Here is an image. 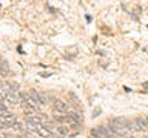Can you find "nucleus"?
I'll return each instance as SVG.
<instances>
[{
    "label": "nucleus",
    "mask_w": 148,
    "mask_h": 138,
    "mask_svg": "<svg viewBox=\"0 0 148 138\" xmlns=\"http://www.w3.org/2000/svg\"><path fill=\"white\" fill-rule=\"evenodd\" d=\"M0 103H3V92L0 91Z\"/></svg>",
    "instance_id": "9d476101"
},
{
    "label": "nucleus",
    "mask_w": 148,
    "mask_h": 138,
    "mask_svg": "<svg viewBox=\"0 0 148 138\" xmlns=\"http://www.w3.org/2000/svg\"><path fill=\"white\" fill-rule=\"evenodd\" d=\"M5 138H17V137H14L12 135V133H5V135H3Z\"/></svg>",
    "instance_id": "1a4fd4ad"
},
{
    "label": "nucleus",
    "mask_w": 148,
    "mask_h": 138,
    "mask_svg": "<svg viewBox=\"0 0 148 138\" xmlns=\"http://www.w3.org/2000/svg\"><path fill=\"white\" fill-rule=\"evenodd\" d=\"M53 106H54V110H56V112H62V114H66V112H68V104L65 103V101L56 100Z\"/></svg>",
    "instance_id": "20e7f679"
},
{
    "label": "nucleus",
    "mask_w": 148,
    "mask_h": 138,
    "mask_svg": "<svg viewBox=\"0 0 148 138\" xmlns=\"http://www.w3.org/2000/svg\"><path fill=\"white\" fill-rule=\"evenodd\" d=\"M34 133L39 135V137H42V138H51L53 137V133H51V131L48 127H39L37 131H34Z\"/></svg>",
    "instance_id": "39448f33"
},
{
    "label": "nucleus",
    "mask_w": 148,
    "mask_h": 138,
    "mask_svg": "<svg viewBox=\"0 0 148 138\" xmlns=\"http://www.w3.org/2000/svg\"><path fill=\"white\" fill-rule=\"evenodd\" d=\"M0 112H6V106L3 103H0Z\"/></svg>",
    "instance_id": "6e6552de"
},
{
    "label": "nucleus",
    "mask_w": 148,
    "mask_h": 138,
    "mask_svg": "<svg viewBox=\"0 0 148 138\" xmlns=\"http://www.w3.org/2000/svg\"><path fill=\"white\" fill-rule=\"evenodd\" d=\"M0 75L2 77H8L9 75V66L3 58H0Z\"/></svg>",
    "instance_id": "0eeeda50"
},
{
    "label": "nucleus",
    "mask_w": 148,
    "mask_h": 138,
    "mask_svg": "<svg viewBox=\"0 0 148 138\" xmlns=\"http://www.w3.org/2000/svg\"><path fill=\"white\" fill-rule=\"evenodd\" d=\"M3 103H6L8 106L17 104V95L11 94V92H3Z\"/></svg>",
    "instance_id": "7ed1b4c3"
},
{
    "label": "nucleus",
    "mask_w": 148,
    "mask_h": 138,
    "mask_svg": "<svg viewBox=\"0 0 148 138\" xmlns=\"http://www.w3.org/2000/svg\"><path fill=\"white\" fill-rule=\"evenodd\" d=\"M110 126L113 127V131L119 135V133H125V131L130 129V121L123 117H117V118L110 120Z\"/></svg>",
    "instance_id": "f257e3e1"
},
{
    "label": "nucleus",
    "mask_w": 148,
    "mask_h": 138,
    "mask_svg": "<svg viewBox=\"0 0 148 138\" xmlns=\"http://www.w3.org/2000/svg\"><path fill=\"white\" fill-rule=\"evenodd\" d=\"M92 137L96 138H120L117 133H116L111 127H106V126H97L92 129Z\"/></svg>",
    "instance_id": "f03ea898"
},
{
    "label": "nucleus",
    "mask_w": 148,
    "mask_h": 138,
    "mask_svg": "<svg viewBox=\"0 0 148 138\" xmlns=\"http://www.w3.org/2000/svg\"><path fill=\"white\" fill-rule=\"evenodd\" d=\"M53 132H54L57 137H66V135H68V129L65 127L63 124H59V126H56V127L53 129Z\"/></svg>",
    "instance_id": "423d86ee"
},
{
    "label": "nucleus",
    "mask_w": 148,
    "mask_h": 138,
    "mask_svg": "<svg viewBox=\"0 0 148 138\" xmlns=\"http://www.w3.org/2000/svg\"><path fill=\"white\" fill-rule=\"evenodd\" d=\"M17 138H28L26 135H20V137H17Z\"/></svg>",
    "instance_id": "9b49d317"
},
{
    "label": "nucleus",
    "mask_w": 148,
    "mask_h": 138,
    "mask_svg": "<svg viewBox=\"0 0 148 138\" xmlns=\"http://www.w3.org/2000/svg\"><path fill=\"white\" fill-rule=\"evenodd\" d=\"M145 123H147V126H148V117H145Z\"/></svg>",
    "instance_id": "f8f14e48"
}]
</instances>
